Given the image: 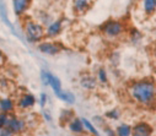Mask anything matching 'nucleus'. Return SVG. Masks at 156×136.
<instances>
[{
  "instance_id": "obj_1",
  "label": "nucleus",
  "mask_w": 156,
  "mask_h": 136,
  "mask_svg": "<svg viewBox=\"0 0 156 136\" xmlns=\"http://www.w3.org/2000/svg\"><path fill=\"white\" fill-rule=\"evenodd\" d=\"M129 93L138 103L149 106L155 99V85L151 80H140L132 85Z\"/></svg>"
},
{
  "instance_id": "obj_2",
  "label": "nucleus",
  "mask_w": 156,
  "mask_h": 136,
  "mask_svg": "<svg viewBox=\"0 0 156 136\" xmlns=\"http://www.w3.org/2000/svg\"><path fill=\"white\" fill-rule=\"evenodd\" d=\"M25 30H26V36L31 42H40L44 36L43 26L37 22H27Z\"/></svg>"
},
{
  "instance_id": "obj_3",
  "label": "nucleus",
  "mask_w": 156,
  "mask_h": 136,
  "mask_svg": "<svg viewBox=\"0 0 156 136\" xmlns=\"http://www.w3.org/2000/svg\"><path fill=\"white\" fill-rule=\"evenodd\" d=\"M102 30L105 34L109 37H115V36H119L123 32V25L118 21H109L102 27Z\"/></svg>"
},
{
  "instance_id": "obj_4",
  "label": "nucleus",
  "mask_w": 156,
  "mask_h": 136,
  "mask_svg": "<svg viewBox=\"0 0 156 136\" xmlns=\"http://www.w3.org/2000/svg\"><path fill=\"white\" fill-rule=\"evenodd\" d=\"M38 49L41 53L47 54V55H55L62 51V45L58 43H52V42H44L38 45Z\"/></svg>"
},
{
  "instance_id": "obj_5",
  "label": "nucleus",
  "mask_w": 156,
  "mask_h": 136,
  "mask_svg": "<svg viewBox=\"0 0 156 136\" xmlns=\"http://www.w3.org/2000/svg\"><path fill=\"white\" fill-rule=\"evenodd\" d=\"M132 132L135 136H146L152 132V127L146 123H139L133 127Z\"/></svg>"
},
{
  "instance_id": "obj_6",
  "label": "nucleus",
  "mask_w": 156,
  "mask_h": 136,
  "mask_svg": "<svg viewBox=\"0 0 156 136\" xmlns=\"http://www.w3.org/2000/svg\"><path fill=\"white\" fill-rule=\"evenodd\" d=\"M6 126L8 129L14 134V132H21L23 131L25 129V123L20 119H16V118H12V119H8V123H6Z\"/></svg>"
},
{
  "instance_id": "obj_7",
  "label": "nucleus",
  "mask_w": 156,
  "mask_h": 136,
  "mask_svg": "<svg viewBox=\"0 0 156 136\" xmlns=\"http://www.w3.org/2000/svg\"><path fill=\"white\" fill-rule=\"evenodd\" d=\"M14 2V10L17 16L22 15L31 5V0H12Z\"/></svg>"
},
{
  "instance_id": "obj_8",
  "label": "nucleus",
  "mask_w": 156,
  "mask_h": 136,
  "mask_svg": "<svg viewBox=\"0 0 156 136\" xmlns=\"http://www.w3.org/2000/svg\"><path fill=\"white\" fill-rule=\"evenodd\" d=\"M90 6H91L90 0H75L74 2V9L79 14H84L86 10H89Z\"/></svg>"
},
{
  "instance_id": "obj_9",
  "label": "nucleus",
  "mask_w": 156,
  "mask_h": 136,
  "mask_svg": "<svg viewBox=\"0 0 156 136\" xmlns=\"http://www.w3.org/2000/svg\"><path fill=\"white\" fill-rule=\"evenodd\" d=\"M34 102H36V99H34V97L32 95H23L19 101V107L22 108V109L30 108V107H32L34 104Z\"/></svg>"
},
{
  "instance_id": "obj_10",
  "label": "nucleus",
  "mask_w": 156,
  "mask_h": 136,
  "mask_svg": "<svg viewBox=\"0 0 156 136\" xmlns=\"http://www.w3.org/2000/svg\"><path fill=\"white\" fill-rule=\"evenodd\" d=\"M62 31V22L60 21H55V22H52L47 30V36L48 37H54L57 34H59Z\"/></svg>"
},
{
  "instance_id": "obj_11",
  "label": "nucleus",
  "mask_w": 156,
  "mask_h": 136,
  "mask_svg": "<svg viewBox=\"0 0 156 136\" xmlns=\"http://www.w3.org/2000/svg\"><path fill=\"white\" fill-rule=\"evenodd\" d=\"M55 96L60 99V101H64V102H66V103H74V101H75V97H74V95L73 93H70V92H66V91H58V92H55Z\"/></svg>"
},
{
  "instance_id": "obj_12",
  "label": "nucleus",
  "mask_w": 156,
  "mask_h": 136,
  "mask_svg": "<svg viewBox=\"0 0 156 136\" xmlns=\"http://www.w3.org/2000/svg\"><path fill=\"white\" fill-rule=\"evenodd\" d=\"M69 129H70V131H71V132H76V134H80V132H83V131H84L83 123H81V120H79V119L70 120Z\"/></svg>"
},
{
  "instance_id": "obj_13",
  "label": "nucleus",
  "mask_w": 156,
  "mask_h": 136,
  "mask_svg": "<svg viewBox=\"0 0 156 136\" xmlns=\"http://www.w3.org/2000/svg\"><path fill=\"white\" fill-rule=\"evenodd\" d=\"M80 83L86 89H94L96 87V80L94 77H91V76H84L81 78V82Z\"/></svg>"
},
{
  "instance_id": "obj_14",
  "label": "nucleus",
  "mask_w": 156,
  "mask_h": 136,
  "mask_svg": "<svg viewBox=\"0 0 156 136\" xmlns=\"http://www.w3.org/2000/svg\"><path fill=\"white\" fill-rule=\"evenodd\" d=\"M48 85H51V87H52L53 91H54V93L62 89V85H60L59 78L55 77V76L52 75V74H49V77H48Z\"/></svg>"
},
{
  "instance_id": "obj_15",
  "label": "nucleus",
  "mask_w": 156,
  "mask_h": 136,
  "mask_svg": "<svg viewBox=\"0 0 156 136\" xmlns=\"http://www.w3.org/2000/svg\"><path fill=\"white\" fill-rule=\"evenodd\" d=\"M0 109H2L4 113H9L14 109V102L9 98H5V99H2L0 101Z\"/></svg>"
},
{
  "instance_id": "obj_16",
  "label": "nucleus",
  "mask_w": 156,
  "mask_h": 136,
  "mask_svg": "<svg viewBox=\"0 0 156 136\" xmlns=\"http://www.w3.org/2000/svg\"><path fill=\"white\" fill-rule=\"evenodd\" d=\"M156 8V0H144V10L147 15H152Z\"/></svg>"
},
{
  "instance_id": "obj_17",
  "label": "nucleus",
  "mask_w": 156,
  "mask_h": 136,
  "mask_svg": "<svg viewBox=\"0 0 156 136\" xmlns=\"http://www.w3.org/2000/svg\"><path fill=\"white\" fill-rule=\"evenodd\" d=\"M117 134L121 135V136H128L132 134V127L127 124H122L118 129H117Z\"/></svg>"
},
{
  "instance_id": "obj_18",
  "label": "nucleus",
  "mask_w": 156,
  "mask_h": 136,
  "mask_svg": "<svg viewBox=\"0 0 156 136\" xmlns=\"http://www.w3.org/2000/svg\"><path fill=\"white\" fill-rule=\"evenodd\" d=\"M83 124H84V125H85V126H86V127L90 130V132H92V134H95V135H97V134H98V132L96 131V129H95V127L91 125V123H90L87 119H83Z\"/></svg>"
},
{
  "instance_id": "obj_19",
  "label": "nucleus",
  "mask_w": 156,
  "mask_h": 136,
  "mask_svg": "<svg viewBox=\"0 0 156 136\" xmlns=\"http://www.w3.org/2000/svg\"><path fill=\"white\" fill-rule=\"evenodd\" d=\"M6 123H8V115H6V113H2L0 114V129L5 126Z\"/></svg>"
},
{
  "instance_id": "obj_20",
  "label": "nucleus",
  "mask_w": 156,
  "mask_h": 136,
  "mask_svg": "<svg viewBox=\"0 0 156 136\" xmlns=\"http://www.w3.org/2000/svg\"><path fill=\"white\" fill-rule=\"evenodd\" d=\"M107 117L108 118H112V119H118L119 118V112L118 110H111V112H108L107 113Z\"/></svg>"
},
{
  "instance_id": "obj_21",
  "label": "nucleus",
  "mask_w": 156,
  "mask_h": 136,
  "mask_svg": "<svg viewBox=\"0 0 156 136\" xmlns=\"http://www.w3.org/2000/svg\"><path fill=\"white\" fill-rule=\"evenodd\" d=\"M98 78L101 82H107V75H106V71L105 70H100L98 71Z\"/></svg>"
},
{
  "instance_id": "obj_22",
  "label": "nucleus",
  "mask_w": 156,
  "mask_h": 136,
  "mask_svg": "<svg viewBox=\"0 0 156 136\" xmlns=\"http://www.w3.org/2000/svg\"><path fill=\"white\" fill-rule=\"evenodd\" d=\"M48 77H49V72H48V71H42L41 78H42L43 85H48Z\"/></svg>"
},
{
  "instance_id": "obj_23",
  "label": "nucleus",
  "mask_w": 156,
  "mask_h": 136,
  "mask_svg": "<svg viewBox=\"0 0 156 136\" xmlns=\"http://www.w3.org/2000/svg\"><path fill=\"white\" fill-rule=\"evenodd\" d=\"M4 64H5V55L2 51H0V66H3Z\"/></svg>"
},
{
  "instance_id": "obj_24",
  "label": "nucleus",
  "mask_w": 156,
  "mask_h": 136,
  "mask_svg": "<svg viewBox=\"0 0 156 136\" xmlns=\"http://www.w3.org/2000/svg\"><path fill=\"white\" fill-rule=\"evenodd\" d=\"M46 104V95H42L41 96V106H44Z\"/></svg>"
}]
</instances>
